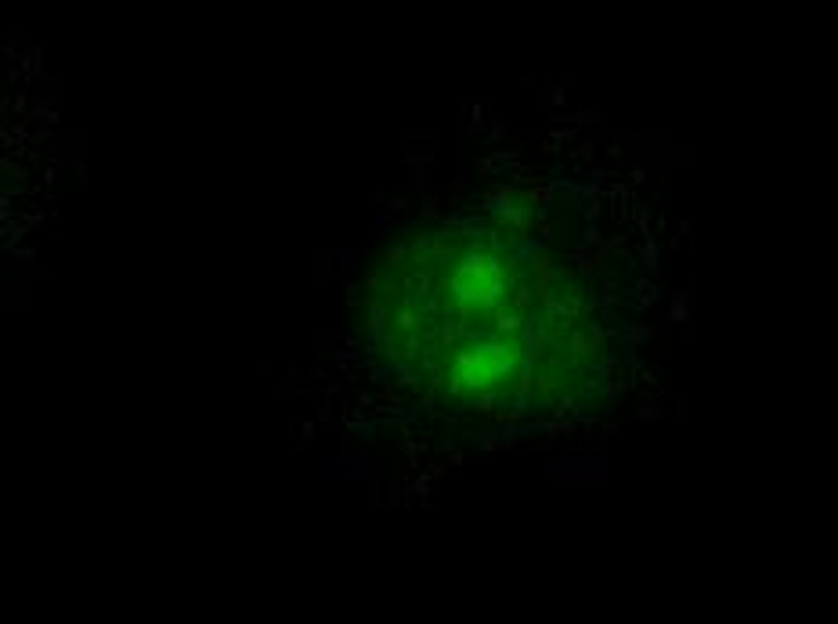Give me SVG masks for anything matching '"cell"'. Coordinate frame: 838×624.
<instances>
[{"label": "cell", "mask_w": 838, "mask_h": 624, "mask_svg": "<svg viewBox=\"0 0 838 624\" xmlns=\"http://www.w3.org/2000/svg\"><path fill=\"white\" fill-rule=\"evenodd\" d=\"M359 332L384 383L466 430L579 412L629 346L600 271L517 206L420 217L390 235L365 279Z\"/></svg>", "instance_id": "obj_1"}, {"label": "cell", "mask_w": 838, "mask_h": 624, "mask_svg": "<svg viewBox=\"0 0 838 624\" xmlns=\"http://www.w3.org/2000/svg\"><path fill=\"white\" fill-rule=\"evenodd\" d=\"M59 203V112L51 84L0 69V282L37 257Z\"/></svg>", "instance_id": "obj_2"}]
</instances>
